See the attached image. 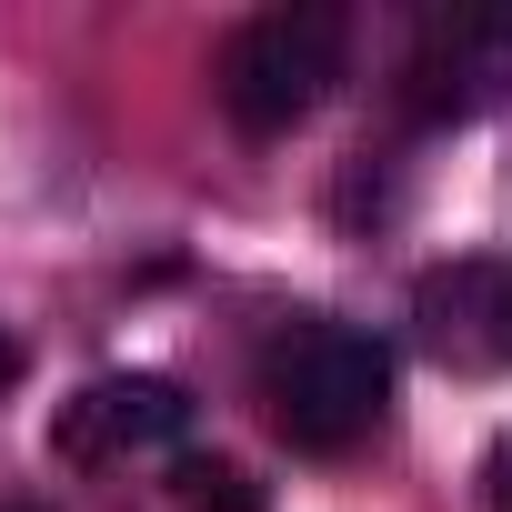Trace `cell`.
<instances>
[{"mask_svg":"<svg viewBox=\"0 0 512 512\" xmlns=\"http://www.w3.org/2000/svg\"><path fill=\"white\" fill-rule=\"evenodd\" d=\"M262 402L292 452H352L392 402V352L332 312H302L262 342Z\"/></svg>","mask_w":512,"mask_h":512,"instance_id":"cell-1","label":"cell"},{"mask_svg":"<svg viewBox=\"0 0 512 512\" xmlns=\"http://www.w3.org/2000/svg\"><path fill=\"white\" fill-rule=\"evenodd\" d=\"M342 51H352V21L322 11V0H292V11L241 21L231 51H221V111L272 141V131L322 111V91L342 81Z\"/></svg>","mask_w":512,"mask_h":512,"instance_id":"cell-2","label":"cell"},{"mask_svg":"<svg viewBox=\"0 0 512 512\" xmlns=\"http://www.w3.org/2000/svg\"><path fill=\"white\" fill-rule=\"evenodd\" d=\"M512 91V11H432L402 51V111L412 121H472Z\"/></svg>","mask_w":512,"mask_h":512,"instance_id":"cell-3","label":"cell"},{"mask_svg":"<svg viewBox=\"0 0 512 512\" xmlns=\"http://www.w3.org/2000/svg\"><path fill=\"white\" fill-rule=\"evenodd\" d=\"M181 432H191V402H181V382H161V372H111V382H91V392L61 412V452H71V462L181 452Z\"/></svg>","mask_w":512,"mask_h":512,"instance_id":"cell-4","label":"cell"},{"mask_svg":"<svg viewBox=\"0 0 512 512\" xmlns=\"http://www.w3.org/2000/svg\"><path fill=\"white\" fill-rule=\"evenodd\" d=\"M171 502L181 512H262V482L221 452H171Z\"/></svg>","mask_w":512,"mask_h":512,"instance_id":"cell-5","label":"cell"},{"mask_svg":"<svg viewBox=\"0 0 512 512\" xmlns=\"http://www.w3.org/2000/svg\"><path fill=\"white\" fill-rule=\"evenodd\" d=\"M482 492H492V512H512V432L482 452Z\"/></svg>","mask_w":512,"mask_h":512,"instance_id":"cell-6","label":"cell"},{"mask_svg":"<svg viewBox=\"0 0 512 512\" xmlns=\"http://www.w3.org/2000/svg\"><path fill=\"white\" fill-rule=\"evenodd\" d=\"M492 352H512V272H492Z\"/></svg>","mask_w":512,"mask_h":512,"instance_id":"cell-7","label":"cell"},{"mask_svg":"<svg viewBox=\"0 0 512 512\" xmlns=\"http://www.w3.org/2000/svg\"><path fill=\"white\" fill-rule=\"evenodd\" d=\"M11 372H21V352H11V342H0V382H11Z\"/></svg>","mask_w":512,"mask_h":512,"instance_id":"cell-8","label":"cell"}]
</instances>
